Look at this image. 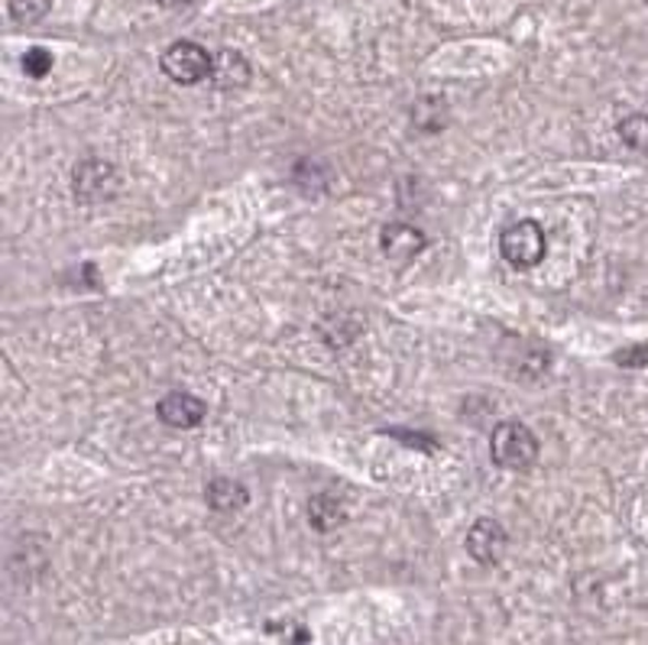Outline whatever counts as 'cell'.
Returning <instances> with one entry per match:
<instances>
[{
  "label": "cell",
  "instance_id": "obj_11",
  "mask_svg": "<svg viewBox=\"0 0 648 645\" xmlns=\"http://www.w3.org/2000/svg\"><path fill=\"white\" fill-rule=\"evenodd\" d=\"M619 137L626 147L648 153V114H633L619 123Z\"/></svg>",
  "mask_w": 648,
  "mask_h": 645
},
{
  "label": "cell",
  "instance_id": "obj_15",
  "mask_svg": "<svg viewBox=\"0 0 648 645\" xmlns=\"http://www.w3.org/2000/svg\"><path fill=\"white\" fill-rule=\"evenodd\" d=\"M616 364H623V367H646L648 344H639V347H626V351H619Z\"/></svg>",
  "mask_w": 648,
  "mask_h": 645
},
{
  "label": "cell",
  "instance_id": "obj_9",
  "mask_svg": "<svg viewBox=\"0 0 648 645\" xmlns=\"http://www.w3.org/2000/svg\"><path fill=\"white\" fill-rule=\"evenodd\" d=\"M205 496H208V506H212L215 513H240V509L250 503L247 486L230 481V477H215V481L208 484V490H205Z\"/></svg>",
  "mask_w": 648,
  "mask_h": 645
},
{
  "label": "cell",
  "instance_id": "obj_6",
  "mask_svg": "<svg viewBox=\"0 0 648 645\" xmlns=\"http://www.w3.org/2000/svg\"><path fill=\"white\" fill-rule=\"evenodd\" d=\"M509 536L503 529V523L496 519H477L467 533V551L477 565H496L506 555Z\"/></svg>",
  "mask_w": 648,
  "mask_h": 645
},
{
  "label": "cell",
  "instance_id": "obj_12",
  "mask_svg": "<svg viewBox=\"0 0 648 645\" xmlns=\"http://www.w3.org/2000/svg\"><path fill=\"white\" fill-rule=\"evenodd\" d=\"M50 0H10V17L23 26H33L50 13Z\"/></svg>",
  "mask_w": 648,
  "mask_h": 645
},
{
  "label": "cell",
  "instance_id": "obj_3",
  "mask_svg": "<svg viewBox=\"0 0 648 645\" xmlns=\"http://www.w3.org/2000/svg\"><path fill=\"white\" fill-rule=\"evenodd\" d=\"M72 189H75V198L85 202V205H101V202H110L117 192H120V172L117 165L108 160H82L75 165V175H72Z\"/></svg>",
  "mask_w": 648,
  "mask_h": 645
},
{
  "label": "cell",
  "instance_id": "obj_14",
  "mask_svg": "<svg viewBox=\"0 0 648 645\" xmlns=\"http://www.w3.org/2000/svg\"><path fill=\"white\" fill-rule=\"evenodd\" d=\"M432 108V101L425 98L419 108L412 110V117H415V123L422 127V130H438V127H444V105L438 110H429Z\"/></svg>",
  "mask_w": 648,
  "mask_h": 645
},
{
  "label": "cell",
  "instance_id": "obj_13",
  "mask_svg": "<svg viewBox=\"0 0 648 645\" xmlns=\"http://www.w3.org/2000/svg\"><path fill=\"white\" fill-rule=\"evenodd\" d=\"M20 65H23V72H26L30 78H46V75L53 72L55 58L50 50H43V46H33V50H26V53H23Z\"/></svg>",
  "mask_w": 648,
  "mask_h": 645
},
{
  "label": "cell",
  "instance_id": "obj_10",
  "mask_svg": "<svg viewBox=\"0 0 648 645\" xmlns=\"http://www.w3.org/2000/svg\"><path fill=\"white\" fill-rule=\"evenodd\" d=\"M309 523L318 529V533H331L344 523V503L331 493H318L312 496L309 503Z\"/></svg>",
  "mask_w": 648,
  "mask_h": 645
},
{
  "label": "cell",
  "instance_id": "obj_1",
  "mask_svg": "<svg viewBox=\"0 0 648 645\" xmlns=\"http://www.w3.org/2000/svg\"><path fill=\"white\" fill-rule=\"evenodd\" d=\"M489 454L506 471H526L539 458V441L522 422H499L489 438Z\"/></svg>",
  "mask_w": 648,
  "mask_h": 645
},
{
  "label": "cell",
  "instance_id": "obj_5",
  "mask_svg": "<svg viewBox=\"0 0 648 645\" xmlns=\"http://www.w3.org/2000/svg\"><path fill=\"white\" fill-rule=\"evenodd\" d=\"M379 247H382V254H386L389 260H396V264H409V260H415V257L429 247V237H425V230H422V227L396 221V224H386V227H382V234H379Z\"/></svg>",
  "mask_w": 648,
  "mask_h": 645
},
{
  "label": "cell",
  "instance_id": "obj_7",
  "mask_svg": "<svg viewBox=\"0 0 648 645\" xmlns=\"http://www.w3.org/2000/svg\"><path fill=\"white\" fill-rule=\"evenodd\" d=\"M160 419L172 429H195L205 422V402L192 393H169L160 402Z\"/></svg>",
  "mask_w": 648,
  "mask_h": 645
},
{
  "label": "cell",
  "instance_id": "obj_16",
  "mask_svg": "<svg viewBox=\"0 0 648 645\" xmlns=\"http://www.w3.org/2000/svg\"><path fill=\"white\" fill-rule=\"evenodd\" d=\"M156 3H162V7H169V10H175V7H188L192 0H156Z\"/></svg>",
  "mask_w": 648,
  "mask_h": 645
},
{
  "label": "cell",
  "instance_id": "obj_8",
  "mask_svg": "<svg viewBox=\"0 0 648 645\" xmlns=\"http://www.w3.org/2000/svg\"><path fill=\"white\" fill-rule=\"evenodd\" d=\"M250 82V62L234 50H224L215 55L212 65V85L217 92H237Z\"/></svg>",
  "mask_w": 648,
  "mask_h": 645
},
{
  "label": "cell",
  "instance_id": "obj_4",
  "mask_svg": "<svg viewBox=\"0 0 648 645\" xmlns=\"http://www.w3.org/2000/svg\"><path fill=\"white\" fill-rule=\"evenodd\" d=\"M212 65H215V55H208L198 43H172L165 53H162V72L175 82V85H198L205 78H212Z\"/></svg>",
  "mask_w": 648,
  "mask_h": 645
},
{
  "label": "cell",
  "instance_id": "obj_2",
  "mask_svg": "<svg viewBox=\"0 0 648 645\" xmlns=\"http://www.w3.org/2000/svg\"><path fill=\"white\" fill-rule=\"evenodd\" d=\"M499 254L516 269L539 267L548 254V240L539 221H516L499 234Z\"/></svg>",
  "mask_w": 648,
  "mask_h": 645
}]
</instances>
